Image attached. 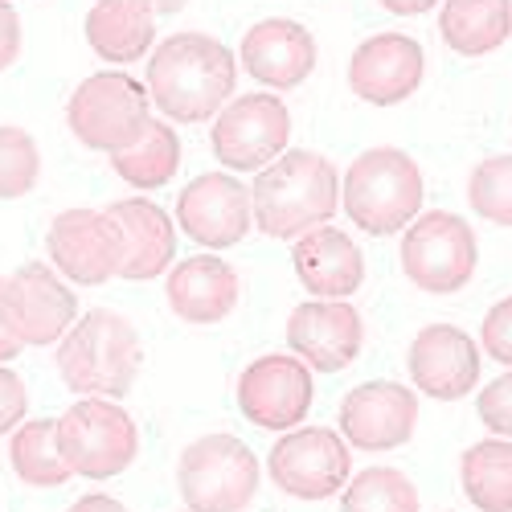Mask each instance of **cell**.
Wrapping results in <instances>:
<instances>
[{"label": "cell", "mask_w": 512, "mask_h": 512, "mask_svg": "<svg viewBox=\"0 0 512 512\" xmlns=\"http://www.w3.org/2000/svg\"><path fill=\"white\" fill-rule=\"evenodd\" d=\"M238 62L209 33H177L148 62V99L164 111V119L201 123L222 111L234 91Z\"/></svg>", "instance_id": "6da1fadb"}, {"label": "cell", "mask_w": 512, "mask_h": 512, "mask_svg": "<svg viewBox=\"0 0 512 512\" xmlns=\"http://www.w3.org/2000/svg\"><path fill=\"white\" fill-rule=\"evenodd\" d=\"M336 201V168L320 152H283L263 168L250 189L254 222L267 238H304L308 230L328 226Z\"/></svg>", "instance_id": "7a4b0ae2"}, {"label": "cell", "mask_w": 512, "mask_h": 512, "mask_svg": "<svg viewBox=\"0 0 512 512\" xmlns=\"http://www.w3.org/2000/svg\"><path fill=\"white\" fill-rule=\"evenodd\" d=\"M140 332L119 312H91L58 345V373L82 398H123L140 377Z\"/></svg>", "instance_id": "3957f363"}, {"label": "cell", "mask_w": 512, "mask_h": 512, "mask_svg": "<svg viewBox=\"0 0 512 512\" xmlns=\"http://www.w3.org/2000/svg\"><path fill=\"white\" fill-rule=\"evenodd\" d=\"M345 209L365 234H398L422 209V168L398 148H369L345 173Z\"/></svg>", "instance_id": "277c9868"}, {"label": "cell", "mask_w": 512, "mask_h": 512, "mask_svg": "<svg viewBox=\"0 0 512 512\" xmlns=\"http://www.w3.org/2000/svg\"><path fill=\"white\" fill-rule=\"evenodd\" d=\"M66 123H70V132L95 152H107V156L127 152L144 140L148 123H152L148 91L136 78L115 74V70L91 74L87 82L74 87Z\"/></svg>", "instance_id": "5b68a950"}, {"label": "cell", "mask_w": 512, "mask_h": 512, "mask_svg": "<svg viewBox=\"0 0 512 512\" xmlns=\"http://www.w3.org/2000/svg\"><path fill=\"white\" fill-rule=\"evenodd\" d=\"M58 451L70 476L82 480H115L127 472L140 451L136 422L107 398H82L58 418Z\"/></svg>", "instance_id": "8992f818"}, {"label": "cell", "mask_w": 512, "mask_h": 512, "mask_svg": "<svg viewBox=\"0 0 512 512\" xmlns=\"http://www.w3.org/2000/svg\"><path fill=\"white\" fill-rule=\"evenodd\" d=\"M177 480L189 512H242L259 492V459L234 435H205L185 447Z\"/></svg>", "instance_id": "52a82bcc"}, {"label": "cell", "mask_w": 512, "mask_h": 512, "mask_svg": "<svg viewBox=\"0 0 512 512\" xmlns=\"http://www.w3.org/2000/svg\"><path fill=\"white\" fill-rule=\"evenodd\" d=\"M402 271L431 295H451L467 287L476 271V234L447 209L418 213L402 238Z\"/></svg>", "instance_id": "ba28073f"}, {"label": "cell", "mask_w": 512, "mask_h": 512, "mask_svg": "<svg viewBox=\"0 0 512 512\" xmlns=\"http://www.w3.org/2000/svg\"><path fill=\"white\" fill-rule=\"evenodd\" d=\"M74 312V291L46 263H25L9 279H0V324L21 349L62 340L74 324Z\"/></svg>", "instance_id": "9c48e42d"}, {"label": "cell", "mask_w": 512, "mask_h": 512, "mask_svg": "<svg viewBox=\"0 0 512 512\" xmlns=\"http://www.w3.org/2000/svg\"><path fill=\"white\" fill-rule=\"evenodd\" d=\"M267 472L295 500H328L353 480V455L328 426H304L271 447Z\"/></svg>", "instance_id": "30bf717a"}, {"label": "cell", "mask_w": 512, "mask_h": 512, "mask_svg": "<svg viewBox=\"0 0 512 512\" xmlns=\"http://www.w3.org/2000/svg\"><path fill=\"white\" fill-rule=\"evenodd\" d=\"M291 115L275 95H242L213 123V156L230 173H254L287 152Z\"/></svg>", "instance_id": "8fae6325"}, {"label": "cell", "mask_w": 512, "mask_h": 512, "mask_svg": "<svg viewBox=\"0 0 512 512\" xmlns=\"http://www.w3.org/2000/svg\"><path fill=\"white\" fill-rule=\"evenodd\" d=\"M46 250L54 267L82 287H99L123 267V230L111 213L99 209H66L46 234Z\"/></svg>", "instance_id": "7c38bea8"}, {"label": "cell", "mask_w": 512, "mask_h": 512, "mask_svg": "<svg viewBox=\"0 0 512 512\" xmlns=\"http://www.w3.org/2000/svg\"><path fill=\"white\" fill-rule=\"evenodd\" d=\"M238 410L263 431H291L312 410V369L295 353H271L238 377Z\"/></svg>", "instance_id": "4fadbf2b"}, {"label": "cell", "mask_w": 512, "mask_h": 512, "mask_svg": "<svg viewBox=\"0 0 512 512\" xmlns=\"http://www.w3.org/2000/svg\"><path fill=\"white\" fill-rule=\"evenodd\" d=\"M177 222L181 230L205 246V250H226L246 238L254 209H250V189L234 181L230 173H205L193 185H185L177 201Z\"/></svg>", "instance_id": "5bb4252c"}, {"label": "cell", "mask_w": 512, "mask_h": 512, "mask_svg": "<svg viewBox=\"0 0 512 512\" xmlns=\"http://www.w3.org/2000/svg\"><path fill=\"white\" fill-rule=\"evenodd\" d=\"M410 377L435 402H459L480 381V349L455 324H426L410 345Z\"/></svg>", "instance_id": "9a60e30c"}, {"label": "cell", "mask_w": 512, "mask_h": 512, "mask_svg": "<svg viewBox=\"0 0 512 512\" xmlns=\"http://www.w3.org/2000/svg\"><path fill=\"white\" fill-rule=\"evenodd\" d=\"M422 74H426V54L414 37L377 33L357 46L349 62V87L373 107H394L422 87Z\"/></svg>", "instance_id": "2e32d148"}, {"label": "cell", "mask_w": 512, "mask_h": 512, "mask_svg": "<svg viewBox=\"0 0 512 512\" xmlns=\"http://www.w3.org/2000/svg\"><path fill=\"white\" fill-rule=\"evenodd\" d=\"M418 426V398L398 381H369L340 402V431L361 451H394Z\"/></svg>", "instance_id": "e0dca14e"}, {"label": "cell", "mask_w": 512, "mask_h": 512, "mask_svg": "<svg viewBox=\"0 0 512 512\" xmlns=\"http://www.w3.org/2000/svg\"><path fill=\"white\" fill-rule=\"evenodd\" d=\"M361 340H365L361 312L340 300L300 304L287 320V345L308 369L336 373V369L353 365L361 353Z\"/></svg>", "instance_id": "ac0fdd59"}, {"label": "cell", "mask_w": 512, "mask_h": 512, "mask_svg": "<svg viewBox=\"0 0 512 512\" xmlns=\"http://www.w3.org/2000/svg\"><path fill=\"white\" fill-rule=\"evenodd\" d=\"M242 66L263 82V87L291 91L316 70V41L300 21L271 17L259 21L242 37Z\"/></svg>", "instance_id": "d6986e66"}, {"label": "cell", "mask_w": 512, "mask_h": 512, "mask_svg": "<svg viewBox=\"0 0 512 512\" xmlns=\"http://www.w3.org/2000/svg\"><path fill=\"white\" fill-rule=\"evenodd\" d=\"M291 263L316 300H345V295H353L365 283L361 246L336 226H316L304 238H295Z\"/></svg>", "instance_id": "ffe728a7"}, {"label": "cell", "mask_w": 512, "mask_h": 512, "mask_svg": "<svg viewBox=\"0 0 512 512\" xmlns=\"http://www.w3.org/2000/svg\"><path fill=\"white\" fill-rule=\"evenodd\" d=\"M107 213L115 218V226L123 230V267H119V279L140 283V279L164 275V267L173 263V254H177L173 218H168L160 205L144 201V197L115 201Z\"/></svg>", "instance_id": "44dd1931"}, {"label": "cell", "mask_w": 512, "mask_h": 512, "mask_svg": "<svg viewBox=\"0 0 512 512\" xmlns=\"http://www.w3.org/2000/svg\"><path fill=\"white\" fill-rule=\"evenodd\" d=\"M168 304L189 324H218L238 304V275L218 254H193L168 275Z\"/></svg>", "instance_id": "7402d4cb"}, {"label": "cell", "mask_w": 512, "mask_h": 512, "mask_svg": "<svg viewBox=\"0 0 512 512\" xmlns=\"http://www.w3.org/2000/svg\"><path fill=\"white\" fill-rule=\"evenodd\" d=\"M152 37H156L152 0H95L87 13L91 50L115 66L144 58L152 50Z\"/></svg>", "instance_id": "603a6c76"}, {"label": "cell", "mask_w": 512, "mask_h": 512, "mask_svg": "<svg viewBox=\"0 0 512 512\" xmlns=\"http://www.w3.org/2000/svg\"><path fill=\"white\" fill-rule=\"evenodd\" d=\"M439 33L455 54L484 58L512 33V5L508 0H447Z\"/></svg>", "instance_id": "cb8c5ba5"}, {"label": "cell", "mask_w": 512, "mask_h": 512, "mask_svg": "<svg viewBox=\"0 0 512 512\" xmlns=\"http://www.w3.org/2000/svg\"><path fill=\"white\" fill-rule=\"evenodd\" d=\"M463 492L480 512H512V443L484 439L459 459Z\"/></svg>", "instance_id": "d4e9b609"}, {"label": "cell", "mask_w": 512, "mask_h": 512, "mask_svg": "<svg viewBox=\"0 0 512 512\" xmlns=\"http://www.w3.org/2000/svg\"><path fill=\"white\" fill-rule=\"evenodd\" d=\"M111 168L136 189H160V185L173 181L177 168H181V140L164 119H152L136 148L111 156Z\"/></svg>", "instance_id": "484cf974"}, {"label": "cell", "mask_w": 512, "mask_h": 512, "mask_svg": "<svg viewBox=\"0 0 512 512\" xmlns=\"http://www.w3.org/2000/svg\"><path fill=\"white\" fill-rule=\"evenodd\" d=\"M13 467L33 488H58L70 480V467L58 451V418H33L13 435Z\"/></svg>", "instance_id": "4316f807"}, {"label": "cell", "mask_w": 512, "mask_h": 512, "mask_svg": "<svg viewBox=\"0 0 512 512\" xmlns=\"http://www.w3.org/2000/svg\"><path fill=\"white\" fill-rule=\"evenodd\" d=\"M340 512H418V488L394 467H369L345 484Z\"/></svg>", "instance_id": "83f0119b"}, {"label": "cell", "mask_w": 512, "mask_h": 512, "mask_svg": "<svg viewBox=\"0 0 512 512\" xmlns=\"http://www.w3.org/2000/svg\"><path fill=\"white\" fill-rule=\"evenodd\" d=\"M467 201L492 226H512V156L476 164L472 181H467Z\"/></svg>", "instance_id": "f1b7e54d"}, {"label": "cell", "mask_w": 512, "mask_h": 512, "mask_svg": "<svg viewBox=\"0 0 512 512\" xmlns=\"http://www.w3.org/2000/svg\"><path fill=\"white\" fill-rule=\"evenodd\" d=\"M41 177V152L25 127H0V201L25 197Z\"/></svg>", "instance_id": "f546056e"}, {"label": "cell", "mask_w": 512, "mask_h": 512, "mask_svg": "<svg viewBox=\"0 0 512 512\" xmlns=\"http://www.w3.org/2000/svg\"><path fill=\"white\" fill-rule=\"evenodd\" d=\"M476 414H480V422L488 426L492 435L512 439V373H504V377L488 381V386L480 390Z\"/></svg>", "instance_id": "4dcf8cb0"}, {"label": "cell", "mask_w": 512, "mask_h": 512, "mask_svg": "<svg viewBox=\"0 0 512 512\" xmlns=\"http://www.w3.org/2000/svg\"><path fill=\"white\" fill-rule=\"evenodd\" d=\"M484 349L500 365H512V295H508V300H500L484 316Z\"/></svg>", "instance_id": "1f68e13d"}, {"label": "cell", "mask_w": 512, "mask_h": 512, "mask_svg": "<svg viewBox=\"0 0 512 512\" xmlns=\"http://www.w3.org/2000/svg\"><path fill=\"white\" fill-rule=\"evenodd\" d=\"M29 410V394H25V381L13 373V369H0V435L21 426Z\"/></svg>", "instance_id": "d6a6232c"}, {"label": "cell", "mask_w": 512, "mask_h": 512, "mask_svg": "<svg viewBox=\"0 0 512 512\" xmlns=\"http://www.w3.org/2000/svg\"><path fill=\"white\" fill-rule=\"evenodd\" d=\"M21 54V17L9 0H0V70H9Z\"/></svg>", "instance_id": "836d02e7"}, {"label": "cell", "mask_w": 512, "mask_h": 512, "mask_svg": "<svg viewBox=\"0 0 512 512\" xmlns=\"http://www.w3.org/2000/svg\"><path fill=\"white\" fill-rule=\"evenodd\" d=\"M390 13H398V17H418V13H426V9H435L439 0H381Z\"/></svg>", "instance_id": "e575fe53"}, {"label": "cell", "mask_w": 512, "mask_h": 512, "mask_svg": "<svg viewBox=\"0 0 512 512\" xmlns=\"http://www.w3.org/2000/svg\"><path fill=\"white\" fill-rule=\"evenodd\" d=\"M70 512H127L119 500H111V496H82Z\"/></svg>", "instance_id": "d590c367"}, {"label": "cell", "mask_w": 512, "mask_h": 512, "mask_svg": "<svg viewBox=\"0 0 512 512\" xmlns=\"http://www.w3.org/2000/svg\"><path fill=\"white\" fill-rule=\"evenodd\" d=\"M17 353H21V345H17V340L9 336V328L0 324V361H13Z\"/></svg>", "instance_id": "8d00e7d4"}, {"label": "cell", "mask_w": 512, "mask_h": 512, "mask_svg": "<svg viewBox=\"0 0 512 512\" xmlns=\"http://www.w3.org/2000/svg\"><path fill=\"white\" fill-rule=\"evenodd\" d=\"M189 5V0H152V9H160V13H181Z\"/></svg>", "instance_id": "74e56055"}]
</instances>
